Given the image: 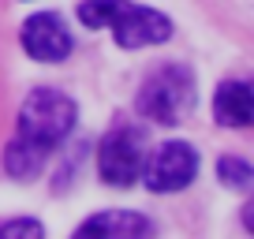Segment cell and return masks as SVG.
<instances>
[{"instance_id":"6da1fadb","label":"cell","mask_w":254,"mask_h":239,"mask_svg":"<svg viewBox=\"0 0 254 239\" xmlns=\"http://www.w3.org/2000/svg\"><path fill=\"white\" fill-rule=\"evenodd\" d=\"M75 127V101L64 97L60 90H34L19 109L15 138L4 150V168L15 179H30L41 172L45 157L71 135Z\"/></svg>"},{"instance_id":"7a4b0ae2","label":"cell","mask_w":254,"mask_h":239,"mask_svg":"<svg viewBox=\"0 0 254 239\" xmlns=\"http://www.w3.org/2000/svg\"><path fill=\"white\" fill-rule=\"evenodd\" d=\"M79 19L94 30L112 26V38L120 49H142V45H161L172 38L168 15L153 8H138L131 0H86L79 4Z\"/></svg>"},{"instance_id":"3957f363","label":"cell","mask_w":254,"mask_h":239,"mask_svg":"<svg viewBox=\"0 0 254 239\" xmlns=\"http://www.w3.org/2000/svg\"><path fill=\"white\" fill-rule=\"evenodd\" d=\"M194 109V75L180 64H165L142 82L138 112L153 123H180Z\"/></svg>"},{"instance_id":"277c9868","label":"cell","mask_w":254,"mask_h":239,"mask_svg":"<svg viewBox=\"0 0 254 239\" xmlns=\"http://www.w3.org/2000/svg\"><path fill=\"white\" fill-rule=\"evenodd\" d=\"M97 168L101 179L112 187H131L142 172V131L135 127H116L105 135L101 153H97Z\"/></svg>"},{"instance_id":"5b68a950","label":"cell","mask_w":254,"mask_h":239,"mask_svg":"<svg viewBox=\"0 0 254 239\" xmlns=\"http://www.w3.org/2000/svg\"><path fill=\"white\" fill-rule=\"evenodd\" d=\"M194 176H198V153L190 150L187 142H165L153 153L150 168H146V187L157 194L183 191Z\"/></svg>"},{"instance_id":"8992f818","label":"cell","mask_w":254,"mask_h":239,"mask_svg":"<svg viewBox=\"0 0 254 239\" xmlns=\"http://www.w3.org/2000/svg\"><path fill=\"white\" fill-rule=\"evenodd\" d=\"M23 49L34 56V60H45V64H56L71 53V34L64 26L60 15L53 11H41V15H30L23 23Z\"/></svg>"},{"instance_id":"52a82bcc","label":"cell","mask_w":254,"mask_h":239,"mask_svg":"<svg viewBox=\"0 0 254 239\" xmlns=\"http://www.w3.org/2000/svg\"><path fill=\"white\" fill-rule=\"evenodd\" d=\"M213 116L224 127H254V82H224L213 97Z\"/></svg>"},{"instance_id":"ba28073f","label":"cell","mask_w":254,"mask_h":239,"mask_svg":"<svg viewBox=\"0 0 254 239\" xmlns=\"http://www.w3.org/2000/svg\"><path fill=\"white\" fill-rule=\"evenodd\" d=\"M79 236L94 239V236H116V239H131V236H153V224L142 213H127V209H112V213H94L90 221L79 224Z\"/></svg>"},{"instance_id":"9c48e42d","label":"cell","mask_w":254,"mask_h":239,"mask_svg":"<svg viewBox=\"0 0 254 239\" xmlns=\"http://www.w3.org/2000/svg\"><path fill=\"white\" fill-rule=\"evenodd\" d=\"M217 172H221V179L228 187H251L254 183V165H243L239 157H221Z\"/></svg>"},{"instance_id":"30bf717a","label":"cell","mask_w":254,"mask_h":239,"mask_svg":"<svg viewBox=\"0 0 254 239\" xmlns=\"http://www.w3.org/2000/svg\"><path fill=\"white\" fill-rule=\"evenodd\" d=\"M41 224L38 221H8V224H0V239H11V236H41Z\"/></svg>"},{"instance_id":"8fae6325","label":"cell","mask_w":254,"mask_h":239,"mask_svg":"<svg viewBox=\"0 0 254 239\" xmlns=\"http://www.w3.org/2000/svg\"><path fill=\"white\" fill-rule=\"evenodd\" d=\"M243 228H247V232H254V202L243 209Z\"/></svg>"}]
</instances>
